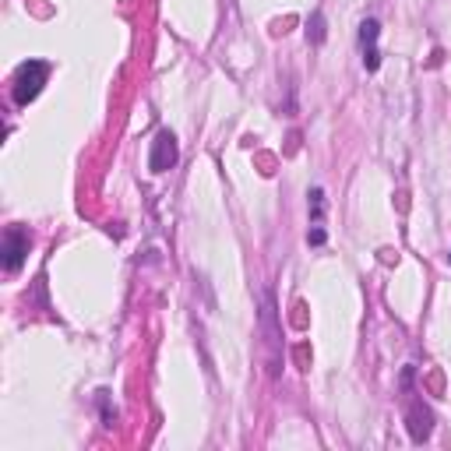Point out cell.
Here are the masks:
<instances>
[{
	"mask_svg": "<svg viewBox=\"0 0 451 451\" xmlns=\"http://www.w3.org/2000/svg\"><path fill=\"white\" fill-rule=\"evenodd\" d=\"M50 78V64L46 60H25L18 71H15V103L18 106H29L39 92H43V85Z\"/></svg>",
	"mask_w": 451,
	"mask_h": 451,
	"instance_id": "1",
	"label": "cell"
},
{
	"mask_svg": "<svg viewBox=\"0 0 451 451\" xmlns=\"http://www.w3.org/2000/svg\"><path fill=\"white\" fill-rule=\"evenodd\" d=\"M176 159H180L176 138H173L169 131H159V134H155V141H152V155H148L152 173H166V169H173V166H176Z\"/></svg>",
	"mask_w": 451,
	"mask_h": 451,
	"instance_id": "2",
	"label": "cell"
},
{
	"mask_svg": "<svg viewBox=\"0 0 451 451\" xmlns=\"http://www.w3.org/2000/svg\"><path fill=\"white\" fill-rule=\"evenodd\" d=\"M29 233L22 229V226H8V233H4V268L8 272H18L22 268V261H25V254H29Z\"/></svg>",
	"mask_w": 451,
	"mask_h": 451,
	"instance_id": "3",
	"label": "cell"
},
{
	"mask_svg": "<svg viewBox=\"0 0 451 451\" xmlns=\"http://www.w3.org/2000/svg\"><path fill=\"white\" fill-rule=\"evenodd\" d=\"M430 430H434L430 409H427V406H413V409H409V434H413V441H427Z\"/></svg>",
	"mask_w": 451,
	"mask_h": 451,
	"instance_id": "4",
	"label": "cell"
},
{
	"mask_svg": "<svg viewBox=\"0 0 451 451\" xmlns=\"http://www.w3.org/2000/svg\"><path fill=\"white\" fill-rule=\"evenodd\" d=\"M378 32H381V25H378L374 18H367L364 25H359V43H364V50L378 43Z\"/></svg>",
	"mask_w": 451,
	"mask_h": 451,
	"instance_id": "5",
	"label": "cell"
},
{
	"mask_svg": "<svg viewBox=\"0 0 451 451\" xmlns=\"http://www.w3.org/2000/svg\"><path fill=\"white\" fill-rule=\"evenodd\" d=\"M307 39L317 46V43H324V18L321 15H314L310 18V25H307Z\"/></svg>",
	"mask_w": 451,
	"mask_h": 451,
	"instance_id": "6",
	"label": "cell"
},
{
	"mask_svg": "<svg viewBox=\"0 0 451 451\" xmlns=\"http://www.w3.org/2000/svg\"><path fill=\"white\" fill-rule=\"evenodd\" d=\"M364 67H367V71H378V67H381V53H378V46H367V50H364Z\"/></svg>",
	"mask_w": 451,
	"mask_h": 451,
	"instance_id": "7",
	"label": "cell"
},
{
	"mask_svg": "<svg viewBox=\"0 0 451 451\" xmlns=\"http://www.w3.org/2000/svg\"><path fill=\"white\" fill-rule=\"evenodd\" d=\"M310 212H314V219H321V212H324V191L321 187L310 191Z\"/></svg>",
	"mask_w": 451,
	"mask_h": 451,
	"instance_id": "8",
	"label": "cell"
},
{
	"mask_svg": "<svg viewBox=\"0 0 451 451\" xmlns=\"http://www.w3.org/2000/svg\"><path fill=\"white\" fill-rule=\"evenodd\" d=\"M324 240H328V236H324V229H310V233H307V243H314V247H321Z\"/></svg>",
	"mask_w": 451,
	"mask_h": 451,
	"instance_id": "9",
	"label": "cell"
},
{
	"mask_svg": "<svg viewBox=\"0 0 451 451\" xmlns=\"http://www.w3.org/2000/svg\"><path fill=\"white\" fill-rule=\"evenodd\" d=\"M448 261H451V257H448Z\"/></svg>",
	"mask_w": 451,
	"mask_h": 451,
	"instance_id": "10",
	"label": "cell"
}]
</instances>
